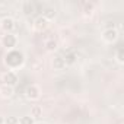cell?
<instances>
[{"mask_svg": "<svg viewBox=\"0 0 124 124\" xmlns=\"http://www.w3.org/2000/svg\"><path fill=\"white\" fill-rule=\"evenodd\" d=\"M35 124H47V123H44V121H38V123H35Z\"/></svg>", "mask_w": 124, "mask_h": 124, "instance_id": "cell-19", "label": "cell"}, {"mask_svg": "<svg viewBox=\"0 0 124 124\" xmlns=\"http://www.w3.org/2000/svg\"><path fill=\"white\" fill-rule=\"evenodd\" d=\"M93 8H95L93 3H85V9H83L85 15H91V13L93 12Z\"/></svg>", "mask_w": 124, "mask_h": 124, "instance_id": "cell-17", "label": "cell"}, {"mask_svg": "<svg viewBox=\"0 0 124 124\" xmlns=\"http://www.w3.org/2000/svg\"><path fill=\"white\" fill-rule=\"evenodd\" d=\"M101 38H102V41L107 42V44H114V42L118 39V31H117L115 28H107V29H104Z\"/></svg>", "mask_w": 124, "mask_h": 124, "instance_id": "cell-2", "label": "cell"}, {"mask_svg": "<svg viewBox=\"0 0 124 124\" xmlns=\"http://www.w3.org/2000/svg\"><path fill=\"white\" fill-rule=\"evenodd\" d=\"M42 115V107L39 105H32L31 107V117L32 118H38Z\"/></svg>", "mask_w": 124, "mask_h": 124, "instance_id": "cell-12", "label": "cell"}, {"mask_svg": "<svg viewBox=\"0 0 124 124\" xmlns=\"http://www.w3.org/2000/svg\"><path fill=\"white\" fill-rule=\"evenodd\" d=\"M2 44H3V47L8 48V51L9 50H15V47L18 44V38H16L15 34H6L2 38Z\"/></svg>", "mask_w": 124, "mask_h": 124, "instance_id": "cell-5", "label": "cell"}, {"mask_svg": "<svg viewBox=\"0 0 124 124\" xmlns=\"http://www.w3.org/2000/svg\"><path fill=\"white\" fill-rule=\"evenodd\" d=\"M23 63H25V55H23L22 51H19L16 48L15 50H9L6 53V55H5V64L12 72L21 69L23 66Z\"/></svg>", "mask_w": 124, "mask_h": 124, "instance_id": "cell-1", "label": "cell"}, {"mask_svg": "<svg viewBox=\"0 0 124 124\" xmlns=\"http://www.w3.org/2000/svg\"><path fill=\"white\" fill-rule=\"evenodd\" d=\"M76 54L75 53H72V54H69V55H66V58H64V61H66V66H70V64H73L75 61H76Z\"/></svg>", "mask_w": 124, "mask_h": 124, "instance_id": "cell-16", "label": "cell"}, {"mask_svg": "<svg viewBox=\"0 0 124 124\" xmlns=\"http://www.w3.org/2000/svg\"><path fill=\"white\" fill-rule=\"evenodd\" d=\"M115 60H117L118 64H123L124 63V50L123 48H118V51L115 54Z\"/></svg>", "mask_w": 124, "mask_h": 124, "instance_id": "cell-15", "label": "cell"}, {"mask_svg": "<svg viewBox=\"0 0 124 124\" xmlns=\"http://www.w3.org/2000/svg\"><path fill=\"white\" fill-rule=\"evenodd\" d=\"M0 28H2L6 34H12V31L15 29V19L10 16H5L0 21Z\"/></svg>", "mask_w": 124, "mask_h": 124, "instance_id": "cell-6", "label": "cell"}, {"mask_svg": "<svg viewBox=\"0 0 124 124\" xmlns=\"http://www.w3.org/2000/svg\"><path fill=\"white\" fill-rule=\"evenodd\" d=\"M25 96L29 101H38L41 98V88L37 85H29L25 91Z\"/></svg>", "mask_w": 124, "mask_h": 124, "instance_id": "cell-3", "label": "cell"}, {"mask_svg": "<svg viewBox=\"0 0 124 124\" xmlns=\"http://www.w3.org/2000/svg\"><path fill=\"white\" fill-rule=\"evenodd\" d=\"M19 124H35V118H32L31 115H23L19 118Z\"/></svg>", "mask_w": 124, "mask_h": 124, "instance_id": "cell-13", "label": "cell"}, {"mask_svg": "<svg viewBox=\"0 0 124 124\" xmlns=\"http://www.w3.org/2000/svg\"><path fill=\"white\" fill-rule=\"evenodd\" d=\"M57 47H58V44H57V41H55L54 38H48V39L44 42V48H45L47 51H55Z\"/></svg>", "mask_w": 124, "mask_h": 124, "instance_id": "cell-11", "label": "cell"}, {"mask_svg": "<svg viewBox=\"0 0 124 124\" xmlns=\"http://www.w3.org/2000/svg\"><path fill=\"white\" fill-rule=\"evenodd\" d=\"M5 124H19V118L16 115H8L5 117Z\"/></svg>", "mask_w": 124, "mask_h": 124, "instance_id": "cell-14", "label": "cell"}, {"mask_svg": "<svg viewBox=\"0 0 124 124\" xmlns=\"http://www.w3.org/2000/svg\"><path fill=\"white\" fill-rule=\"evenodd\" d=\"M2 80H3V83H5V85H8V86H12V88H15V85L18 83L19 78H18L16 72L8 70V72H5V73H3V76H2Z\"/></svg>", "mask_w": 124, "mask_h": 124, "instance_id": "cell-4", "label": "cell"}, {"mask_svg": "<svg viewBox=\"0 0 124 124\" xmlns=\"http://www.w3.org/2000/svg\"><path fill=\"white\" fill-rule=\"evenodd\" d=\"M53 67H54V70H63V69H66L64 57H60V55L54 57L53 58Z\"/></svg>", "mask_w": 124, "mask_h": 124, "instance_id": "cell-9", "label": "cell"}, {"mask_svg": "<svg viewBox=\"0 0 124 124\" xmlns=\"http://www.w3.org/2000/svg\"><path fill=\"white\" fill-rule=\"evenodd\" d=\"M48 25H50V22L41 15V16H38L35 21H34V29L35 31H38V32H42V31H45L47 28H48Z\"/></svg>", "mask_w": 124, "mask_h": 124, "instance_id": "cell-7", "label": "cell"}, {"mask_svg": "<svg viewBox=\"0 0 124 124\" xmlns=\"http://www.w3.org/2000/svg\"><path fill=\"white\" fill-rule=\"evenodd\" d=\"M42 16L50 22V21H54L57 18V9L55 8H45L44 12H42Z\"/></svg>", "mask_w": 124, "mask_h": 124, "instance_id": "cell-10", "label": "cell"}, {"mask_svg": "<svg viewBox=\"0 0 124 124\" xmlns=\"http://www.w3.org/2000/svg\"><path fill=\"white\" fill-rule=\"evenodd\" d=\"M0 124H5V117L0 115Z\"/></svg>", "mask_w": 124, "mask_h": 124, "instance_id": "cell-18", "label": "cell"}, {"mask_svg": "<svg viewBox=\"0 0 124 124\" xmlns=\"http://www.w3.org/2000/svg\"><path fill=\"white\" fill-rule=\"evenodd\" d=\"M15 93V89L12 86H8V85H0V98L2 99H10Z\"/></svg>", "mask_w": 124, "mask_h": 124, "instance_id": "cell-8", "label": "cell"}]
</instances>
